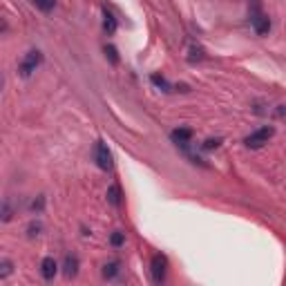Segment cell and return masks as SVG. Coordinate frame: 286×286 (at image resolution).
<instances>
[{"label": "cell", "mask_w": 286, "mask_h": 286, "mask_svg": "<svg viewBox=\"0 0 286 286\" xmlns=\"http://www.w3.org/2000/svg\"><path fill=\"white\" fill-rule=\"evenodd\" d=\"M170 137H172V141L177 143L179 148L186 150L188 143H190V139H192V130H190V127H179V130H174Z\"/></svg>", "instance_id": "obj_6"}, {"label": "cell", "mask_w": 286, "mask_h": 286, "mask_svg": "<svg viewBox=\"0 0 286 286\" xmlns=\"http://www.w3.org/2000/svg\"><path fill=\"white\" fill-rule=\"evenodd\" d=\"M103 29H105L107 34H114V32H117V20H114V16L109 14L107 9H105V20H103Z\"/></svg>", "instance_id": "obj_10"}, {"label": "cell", "mask_w": 286, "mask_h": 286, "mask_svg": "<svg viewBox=\"0 0 286 286\" xmlns=\"http://www.w3.org/2000/svg\"><path fill=\"white\" fill-rule=\"evenodd\" d=\"M40 60H42L40 52H38V50H32L25 58H23V63H20V74H23V76H32V72H36V68L40 65Z\"/></svg>", "instance_id": "obj_5"}, {"label": "cell", "mask_w": 286, "mask_h": 286, "mask_svg": "<svg viewBox=\"0 0 286 286\" xmlns=\"http://www.w3.org/2000/svg\"><path fill=\"white\" fill-rule=\"evenodd\" d=\"M94 161H96V166H99L101 170H109V168H112V155H109L107 145L103 141H99L94 145Z\"/></svg>", "instance_id": "obj_4"}, {"label": "cell", "mask_w": 286, "mask_h": 286, "mask_svg": "<svg viewBox=\"0 0 286 286\" xmlns=\"http://www.w3.org/2000/svg\"><path fill=\"white\" fill-rule=\"evenodd\" d=\"M219 143H222V139H208V141L204 143V150H212V148H219Z\"/></svg>", "instance_id": "obj_16"}, {"label": "cell", "mask_w": 286, "mask_h": 286, "mask_svg": "<svg viewBox=\"0 0 286 286\" xmlns=\"http://www.w3.org/2000/svg\"><path fill=\"white\" fill-rule=\"evenodd\" d=\"M56 269H58V264H56L54 257H45L40 261V275L45 279H52L54 275H56Z\"/></svg>", "instance_id": "obj_7"}, {"label": "cell", "mask_w": 286, "mask_h": 286, "mask_svg": "<svg viewBox=\"0 0 286 286\" xmlns=\"http://www.w3.org/2000/svg\"><path fill=\"white\" fill-rule=\"evenodd\" d=\"M251 25L255 29V34H259V36L271 32V18L261 11L257 0H251Z\"/></svg>", "instance_id": "obj_1"}, {"label": "cell", "mask_w": 286, "mask_h": 286, "mask_svg": "<svg viewBox=\"0 0 286 286\" xmlns=\"http://www.w3.org/2000/svg\"><path fill=\"white\" fill-rule=\"evenodd\" d=\"M105 56L109 58V63H112V65H117V63H119V56H117V50H114V47H112V45H109V47H105Z\"/></svg>", "instance_id": "obj_14"}, {"label": "cell", "mask_w": 286, "mask_h": 286, "mask_svg": "<svg viewBox=\"0 0 286 286\" xmlns=\"http://www.w3.org/2000/svg\"><path fill=\"white\" fill-rule=\"evenodd\" d=\"M0 266H3V271H0V277H7L9 275V273H11V261L9 259H3V264H0Z\"/></svg>", "instance_id": "obj_15"}, {"label": "cell", "mask_w": 286, "mask_h": 286, "mask_svg": "<svg viewBox=\"0 0 286 286\" xmlns=\"http://www.w3.org/2000/svg\"><path fill=\"white\" fill-rule=\"evenodd\" d=\"M152 279H155L157 284H161L163 279H166V273H168V259H166V255H161V253H157L155 257H152Z\"/></svg>", "instance_id": "obj_3"}, {"label": "cell", "mask_w": 286, "mask_h": 286, "mask_svg": "<svg viewBox=\"0 0 286 286\" xmlns=\"http://www.w3.org/2000/svg\"><path fill=\"white\" fill-rule=\"evenodd\" d=\"M32 5L40 11H52L54 5H56V0H32Z\"/></svg>", "instance_id": "obj_12"}, {"label": "cell", "mask_w": 286, "mask_h": 286, "mask_svg": "<svg viewBox=\"0 0 286 286\" xmlns=\"http://www.w3.org/2000/svg\"><path fill=\"white\" fill-rule=\"evenodd\" d=\"M152 83L157 85V87H161V90H166V92H172V85H170L166 78L159 76V74H152Z\"/></svg>", "instance_id": "obj_13"}, {"label": "cell", "mask_w": 286, "mask_h": 286, "mask_svg": "<svg viewBox=\"0 0 286 286\" xmlns=\"http://www.w3.org/2000/svg\"><path fill=\"white\" fill-rule=\"evenodd\" d=\"M123 241H125V235H123V233H114V235H112V244H114V246H121Z\"/></svg>", "instance_id": "obj_17"}, {"label": "cell", "mask_w": 286, "mask_h": 286, "mask_svg": "<svg viewBox=\"0 0 286 286\" xmlns=\"http://www.w3.org/2000/svg\"><path fill=\"white\" fill-rule=\"evenodd\" d=\"M273 135H275V127H273V125H264V127H259V130H255L253 135H248L244 139V143H246V148L257 150V148H261V145L269 143Z\"/></svg>", "instance_id": "obj_2"}, {"label": "cell", "mask_w": 286, "mask_h": 286, "mask_svg": "<svg viewBox=\"0 0 286 286\" xmlns=\"http://www.w3.org/2000/svg\"><path fill=\"white\" fill-rule=\"evenodd\" d=\"M63 273H65V277H74L76 273H78V259L72 257V255H68V257H65V269H63Z\"/></svg>", "instance_id": "obj_8"}, {"label": "cell", "mask_w": 286, "mask_h": 286, "mask_svg": "<svg viewBox=\"0 0 286 286\" xmlns=\"http://www.w3.org/2000/svg\"><path fill=\"white\" fill-rule=\"evenodd\" d=\"M107 202L112 204V206H121V190H119V186H109L107 188Z\"/></svg>", "instance_id": "obj_9"}, {"label": "cell", "mask_w": 286, "mask_h": 286, "mask_svg": "<svg viewBox=\"0 0 286 286\" xmlns=\"http://www.w3.org/2000/svg\"><path fill=\"white\" fill-rule=\"evenodd\" d=\"M119 273V261H109V264L103 266V277H107V279H112L114 275Z\"/></svg>", "instance_id": "obj_11"}]
</instances>
